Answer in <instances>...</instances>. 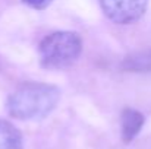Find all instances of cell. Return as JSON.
<instances>
[{
    "label": "cell",
    "instance_id": "obj_1",
    "mask_svg": "<svg viewBox=\"0 0 151 149\" xmlns=\"http://www.w3.org/2000/svg\"><path fill=\"white\" fill-rule=\"evenodd\" d=\"M59 98L60 92L56 86L40 82H27L10 94L6 108L13 118L25 121L41 120L56 108Z\"/></svg>",
    "mask_w": 151,
    "mask_h": 149
},
{
    "label": "cell",
    "instance_id": "obj_2",
    "mask_svg": "<svg viewBox=\"0 0 151 149\" xmlns=\"http://www.w3.org/2000/svg\"><path fill=\"white\" fill-rule=\"evenodd\" d=\"M82 50V41L76 32L59 31L40 44V60L46 69H65L73 64Z\"/></svg>",
    "mask_w": 151,
    "mask_h": 149
},
{
    "label": "cell",
    "instance_id": "obj_3",
    "mask_svg": "<svg viewBox=\"0 0 151 149\" xmlns=\"http://www.w3.org/2000/svg\"><path fill=\"white\" fill-rule=\"evenodd\" d=\"M104 15L114 24L128 25L141 19L148 0H99Z\"/></svg>",
    "mask_w": 151,
    "mask_h": 149
},
{
    "label": "cell",
    "instance_id": "obj_4",
    "mask_svg": "<svg viewBox=\"0 0 151 149\" xmlns=\"http://www.w3.org/2000/svg\"><path fill=\"white\" fill-rule=\"evenodd\" d=\"M144 123L145 117L142 113L134 108H125L122 113V140L131 143L141 132Z\"/></svg>",
    "mask_w": 151,
    "mask_h": 149
},
{
    "label": "cell",
    "instance_id": "obj_5",
    "mask_svg": "<svg viewBox=\"0 0 151 149\" xmlns=\"http://www.w3.org/2000/svg\"><path fill=\"white\" fill-rule=\"evenodd\" d=\"M120 67L126 72H151V50H142L126 56Z\"/></svg>",
    "mask_w": 151,
    "mask_h": 149
},
{
    "label": "cell",
    "instance_id": "obj_6",
    "mask_svg": "<svg viewBox=\"0 0 151 149\" xmlns=\"http://www.w3.org/2000/svg\"><path fill=\"white\" fill-rule=\"evenodd\" d=\"M0 149H22L19 130L4 120H0Z\"/></svg>",
    "mask_w": 151,
    "mask_h": 149
},
{
    "label": "cell",
    "instance_id": "obj_7",
    "mask_svg": "<svg viewBox=\"0 0 151 149\" xmlns=\"http://www.w3.org/2000/svg\"><path fill=\"white\" fill-rule=\"evenodd\" d=\"M25 4H28L29 7L32 9H37V10H43L46 9L49 4H50L53 0H22Z\"/></svg>",
    "mask_w": 151,
    "mask_h": 149
}]
</instances>
